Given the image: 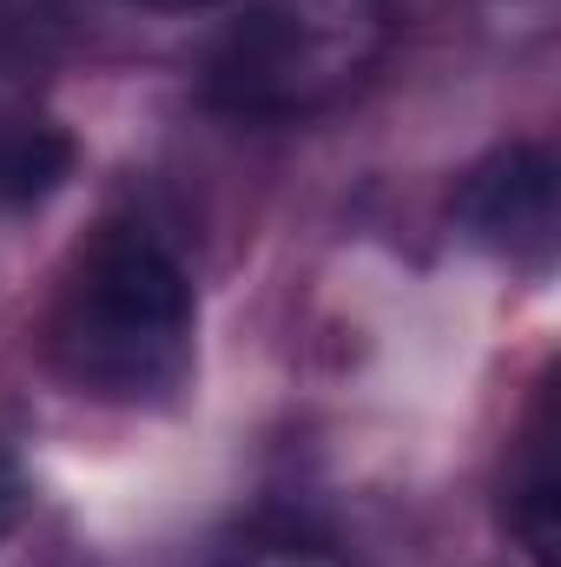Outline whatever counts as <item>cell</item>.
<instances>
[{"instance_id":"cell-7","label":"cell","mask_w":561,"mask_h":567,"mask_svg":"<svg viewBox=\"0 0 561 567\" xmlns=\"http://www.w3.org/2000/svg\"><path fill=\"white\" fill-rule=\"evenodd\" d=\"M145 7H212V0H145Z\"/></svg>"},{"instance_id":"cell-5","label":"cell","mask_w":561,"mask_h":567,"mask_svg":"<svg viewBox=\"0 0 561 567\" xmlns=\"http://www.w3.org/2000/svg\"><path fill=\"white\" fill-rule=\"evenodd\" d=\"M218 567H350L337 548H324V542H297V535H272V542H245V548H232Z\"/></svg>"},{"instance_id":"cell-4","label":"cell","mask_w":561,"mask_h":567,"mask_svg":"<svg viewBox=\"0 0 561 567\" xmlns=\"http://www.w3.org/2000/svg\"><path fill=\"white\" fill-rule=\"evenodd\" d=\"M509 528L542 567H555V416L549 403L529 416L509 468Z\"/></svg>"},{"instance_id":"cell-2","label":"cell","mask_w":561,"mask_h":567,"mask_svg":"<svg viewBox=\"0 0 561 567\" xmlns=\"http://www.w3.org/2000/svg\"><path fill=\"white\" fill-rule=\"evenodd\" d=\"M397 33V0H238L205 47V100L232 120H310L357 93Z\"/></svg>"},{"instance_id":"cell-1","label":"cell","mask_w":561,"mask_h":567,"mask_svg":"<svg viewBox=\"0 0 561 567\" xmlns=\"http://www.w3.org/2000/svg\"><path fill=\"white\" fill-rule=\"evenodd\" d=\"M198 297L178 245L145 218L100 225L47 317V363L93 403L152 410L172 403L192 377Z\"/></svg>"},{"instance_id":"cell-6","label":"cell","mask_w":561,"mask_h":567,"mask_svg":"<svg viewBox=\"0 0 561 567\" xmlns=\"http://www.w3.org/2000/svg\"><path fill=\"white\" fill-rule=\"evenodd\" d=\"M27 468H20V455L0 442V535H13L20 528V515H27Z\"/></svg>"},{"instance_id":"cell-3","label":"cell","mask_w":561,"mask_h":567,"mask_svg":"<svg viewBox=\"0 0 561 567\" xmlns=\"http://www.w3.org/2000/svg\"><path fill=\"white\" fill-rule=\"evenodd\" d=\"M456 218L476 245L502 251L509 265H542L555 251V165H549V152L542 145L496 152L469 178Z\"/></svg>"}]
</instances>
